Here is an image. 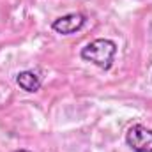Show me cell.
Segmentation results:
<instances>
[{
    "instance_id": "6da1fadb",
    "label": "cell",
    "mask_w": 152,
    "mask_h": 152,
    "mask_svg": "<svg viewBox=\"0 0 152 152\" xmlns=\"http://www.w3.org/2000/svg\"><path fill=\"white\" fill-rule=\"evenodd\" d=\"M80 55L83 60L92 62L94 66L108 71L113 66L115 55H117V44L112 39H94L81 48Z\"/></svg>"
},
{
    "instance_id": "5b68a950",
    "label": "cell",
    "mask_w": 152,
    "mask_h": 152,
    "mask_svg": "<svg viewBox=\"0 0 152 152\" xmlns=\"http://www.w3.org/2000/svg\"><path fill=\"white\" fill-rule=\"evenodd\" d=\"M14 152H30V151H27V149H20V151H14Z\"/></svg>"
},
{
    "instance_id": "3957f363",
    "label": "cell",
    "mask_w": 152,
    "mask_h": 152,
    "mask_svg": "<svg viewBox=\"0 0 152 152\" xmlns=\"http://www.w3.org/2000/svg\"><path fill=\"white\" fill-rule=\"evenodd\" d=\"M87 18L85 14L81 12H69V14H64L60 18H57L53 23H51V28L57 32V34H62V36H71L78 32L83 25H85Z\"/></svg>"
},
{
    "instance_id": "277c9868",
    "label": "cell",
    "mask_w": 152,
    "mask_h": 152,
    "mask_svg": "<svg viewBox=\"0 0 152 152\" xmlns=\"http://www.w3.org/2000/svg\"><path fill=\"white\" fill-rule=\"evenodd\" d=\"M16 83L25 92H37L41 88V78L34 71H21L16 75Z\"/></svg>"
},
{
    "instance_id": "7a4b0ae2",
    "label": "cell",
    "mask_w": 152,
    "mask_h": 152,
    "mask_svg": "<svg viewBox=\"0 0 152 152\" xmlns=\"http://www.w3.org/2000/svg\"><path fill=\"white\" fill-rule=\"evenodd\" d=\"M126 143L133 152H152V129L134 124L126 133Z\"/></svg>"
}]
</instances>
